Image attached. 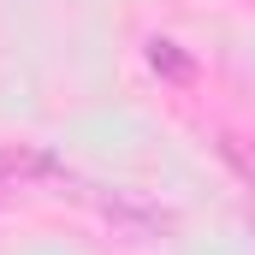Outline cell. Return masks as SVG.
Segmentation results:
<instances>
[{
  "mask_svg": "<svg viewBox=\"0 0 255 255\" xmlns=\"http://www.w3.org/2000/svg\"><path fill=\"white\" fill-rule=\"evenodd\" d=\"M83 202H89L107 226L130 232V238H160V232H172V214H166L160 202H148L142 190H125V184H83Z\"/></svg>",
  "mask_w": 255,
  "mask_h": 255,
  "instance_id": "1",
  "label": "cell"
},
{
  "mask_svg": "<svg viewBox=\"0 0 255 255\" xmlns=\"http://www.w3.org/2000/svg\"><path fill=\"white\" fill-rule=\"evenodd\" d=\"M60 172V160L48 154V148H36V142H6L0 148V208H12L24 190H36L42 178H54Z\"/></svg>",
  "mask_w": 255,
  "mask_h": 255,
  "instance_id": "2",
  "label": "cell"
},
{
  "mask_svg": "<svg viewBox=\"0 0 255 255\" xmlns=\"http://www.w3.org/2000/svg\"><path fill=\"white\" fill-rule=\"evenodd\" d=\"M214 148H220V160L238 172V184L255 196V136H244V130H220V136H214Z\"/></svg>",
  "mask_w": 255,
  "mask_h": 255,
  "instance_id": "3",
  "label": "cell"
},
{
  "mask_svg": "<svg viewBox=\"0 0 255 255\" xmlns=\"http://www.w3.org/2000/svg\"><path fill=\"white\" fill-rule=\"evenodd\" d=\"M148 65H154L160 77H172V83H184V77H190V54H178V42H166V36H154V42H148Z\"/></svg>",
  "mask_w": 255,
  "mask_h": 255,
  "instance_id": "4",
  "label": "cell"
},
{
  "mask_svg": "<svg viewBox=\"0 0 255 255\" xmlns=\"http://www.w3.org/2000/svg\"><path fill=\"white\" fill-rule=\"evenodd\" d=\"M250 232H255V202H250Z\"/></svg>",
  "mask_w": 255,
  "mask_h": 255,
  "instance_id": "5",
  "label": "cell"
}]
</instances>
